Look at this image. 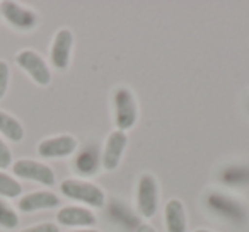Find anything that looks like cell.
Wrapping results in <instances>:
<instances>
[{"instance_id": "obj_1", "label": "cell", "mask_w": 249, "mask_h": 232, "mask_svg": "<svg viewBox=\"0 0 249 232\" xmlns=\"http://www.w3.org/2000/svg\"><path fill=\"white\" fill-rule=\"evenodd\" d=\"M60 190L70 200H77L80 203H86L94 208L104 207L106 196H104L103 190L92 183H87V181H80V179H65L60 184Z\"/></svg>"}, {"instance_id": "obj_2", "label": "cell", "mask_w": 249, "mask_h": 232, "mask_svg": "<svg viewBox=\"0 0 249 232\" xmlns=\"http://www.w3.org/2000/svg\"><path fill=\"white\" fill-rule=\"evenodd\" d=\"M114 122L120 132H126L135 125L137 103L130 89H118L114 94Z\"/></svg>"}, {"instance_id": "obj_3", "label": "cell", "mask_w": 249, "mask_h": 232, "mask_svg": "<svg viewBox=\"0 0 249 232\" xmlns=\"http://www.w3.org/2000/svg\"><path fill=\"white\" fill-rule=\"evenodd\" d=\"M16 63L35 80L38 86H48L52 82V72H50L46 62L33 50H21L16 55Z\"/></svg>"}, {"instance_id": "obj_4", "label": "cell", "mask_w": 249, "mask_h": 232, "mask_svg": "<svg viewBox=\"0 0 249 232\" xmlns=\"http://www.w3.org/2000/svg\"><path fill=\"white\" fill-rule=\"evenodd\" d=\"M12 173L18 178L29 181H36L45 186H53L55 184V173L50 166L33 159H19L12 164Z\"/></svg>"}, {"instance_id": "obj_5", "label": "cell", "mask_w": 249, "mask_h": 232, "mask_svg": "<svg viewBox=\"0 0 249 232\" xmlns=\"http://www.w3.org/2000/svg\"><path fill=\"white\" fill-rule=\"evenodd\" d=\"M0 14L12 28L21 29V31H31L38 24V16L36 12L24 9L12 0H4L0 2Z\"/></svg>"}, {"instance_id": "obj_6", "label": "cell", "mask_w": 249, "mask_h": 232, "mask_svg": "<svg viewBox=\"0 0 249 232\" xmlns=\"http://www.w3.org/2000/svg\"><path fill=\"white\" fill-rule=\"evenodd\" d=\"M159 203V188L157 181L150 174H143L139 179V190H137V207L139 212L145 218L154 217Z\"/></svg>"}, {"instance_id": "obj_7", "label": "cell", "mask_w": 249, "mask_h": 232, "mask_svg": "<svg viewBox=\"0 0 249 232\" xmlns=\"http://www.w3.org/2000/svg\"><path fill=\"white\" fill-rule=\"evenodd\" d=\"M77 140L70 135H58L52 139H45L39 142L38 154L45 159H58V157H69L75 152Z\"/></svg>"}, {"instance_id": "obj_8", "label": "cell", "mask_w": 249, "mask_h": 232, "mask_svg": "<svg viewBox=\"0 0 249 232\" xmlns=\"http://www.w3.org/2000/svg\"><path fill=\"white\" fill-rule=\"evenodd\" d=\"M73 46V35L70 29H60L55 35V39L52 43V52H50V60L53 67L58 70H65L70 63V53Z\"/></svg>"}, {"instance_id": "obj_9", "label": "cell", "mask_w": 249, "mask_h": 232, "mask_svg": "<svg viewBox=\"0 0 249 232\" xmlns=\"http://www.w3.org/2000/svg\"><path fill=\"white\" fill-rule=\"evenodd\" d=\"M126 143H128V137L124 132H113L109 137H107L106 147H104L103 152V167L106 171H113L118 167L120 164V159L123 156L124 149H126Z\"/></svg>"}, {"instance_id": "obj_10", "label": "cell", "mask_w": 249, "mask_h": 232, "mask_svg": "<svg viewBox=\"0 0 249 232\" xmlns=\"http://www.w3.org/2000/svg\"><path fill=\"white\" fill-rule=\"evenodd\" d=\"M56 220L60 225L67 227H92L96 224V215L84 207H63L56 214Z\"/></svg>"}, {"instance_id": "obj_11", "label": "cell", "mask_w": 249, "mask_h": 232, "mask_svg": "<svg viewBox=\"0 0 249 232\" xmlns=\"http://www.w3.org/2000/svg\"><path fill=\"white\" fill-rule=\"evenodd\" d=\"M60 205V198L52 191H35V193L24 195L19 200L18 207L21 212H36L46 210V208H55Z\"/></svg>"}, {"instance_id": "obj_12", "label": "cell", "mask_w": 249, "mask_h": 232, "mask_svg": "<svg viewBox=\"0 0 249 232\" xmlns=\"http://www.w3.org/2000/svg\"><path fill=\"white\" fill-rule=\"evenodd\" d=\"M167 232H186V214L179 200H169L164 208Z\"/></svg>"}, {"instance_id": "obj_13", "label": "cell", "mask_w": 249, "mask_h": 232, "mask_svg": "<svg viewBox=\"0 0 249 232\" xmlns=\"http://www.w3.org/2000/svg\"><path fill=\"white\" fill-rule=\"evenodd\" d=\"M0 133L12 142H21L24 139V128L12 114L0 109Z\"/></svg>"}, {"instance_id": "obj_14", "label": "cell", "mask_w": 249, "mask_h": 232, "mask_svg": "<svg viewBox=\"0 0 249 232\" xmlns=\"http://www.w3.org/2000/svg\"><path fill=\"white\" fill-rule=\"evenodd\" d=\"M208 205H212V208H213L215 212L225 215V217L235 218V220L244 215V210H242L237 203H234L231 198H224V196H218V195H213V196L208 198Z\"/></svg>"}, {"instance_id": "obj_15", "label": "cell", "mask_w": 249, "mask_h": 232, "mask_svg": "<svg viewBox=\"0 0 249 232\" xmlns=\"http://www.w3.org/2000/svg\"><path fill=\"white\" fill-rule=\"evenodd\" d=\"M75 167L79 174L82 176H92L96 174L97 167H99V156H97L96 149H86L77 156Z\"/></svg>"}, {"instance_id": "obj_16", "label": "cell", "mask_w": 249, "mask_h": 232, "mask_svg": "<svg viewBox=\"0 0 249 232\" xmlns=\"http://www.w3.org/2000/svg\"><path fill=\"white\" fill-rule=\"evenodd\" d=\"M22 193V186L18 179L0 171V196L4 198H18Z\"/></svg>"}, {"instance_id": "obj_17", "label": "cell", "mask_w": 249, "mask_h": 232, "mask_svg": "<svg viewBox=\"0 0 249 232\" xmlns=\"http://www.w3.org/2000/svg\"><path fill=\"white\" fill-rule=\"evenodd\" d=\"M19 225V215L12 207L0 200V227L2 229H16Z\"/></svg>"}, {"instance_id": "obj_18", "label": "cell", "mask_w": 249, "mask_h": 232, "mask_svg": "<svg viewBox=\"0 0 249 232\" xmlns=\"http://www.w3.org/2000/svg\"><path fill=\"white\" fill-rule=\"evenodd\" d=\"M9 80H11V69H9L7 62L0 60V99L7 92Z\"/></svg>"}, {"instance_id": "obj_19", "label": "cell", "mask_w": 249, "mask_h": 232, "mask_svg": "<svg viewBox=\"0 0 249 232\" xmlns=\"http://www.w3.org/2000/svg\"><path fill=\"white\" fill-rule=\"evenodd\" d=\"M11 166H12V152L7 143L0 139V171L7 169Z\"/></svg>"}, {"instance_id": "obj_20", "label": "cell", "mask_w": 249, "mask_h": 232, "mask_svg": "<svg viewBox=\"0 0 249 232\" xmlns=\"http://www.w3.org/2000/svg\"><path fill=\"white\" fill-rule=\"evenodd\" d=\"M21 232H60V229L55 224H52V222H45V224L31 225L28 229H22Z\"/></svg>"}, {"instance_id": "obj_21", "label": "cell", "mask_w": 249, "mask_h": 232, "mask_svg": "<svg viewBox=\"0 0 249 232\" xmlns=\"http://www.w3.org/2000/svg\"><path fill=\"white\" fill-rule=\"evenodd\" d=\"M137 232H156V231H154V229L150 227V225L142 224V225H139V227H137Z\"/></svg>"}, {"instance_id": "obj_22", "label": "cell", "mask_w": 249, "mask_h": 232, "mask_svg": "<svg viewBox=\"0 0 249 232\" xmlns=\"http://www.w3.org/2000/svg\"><path fill=\"white\" fill-rule=\"evenodd\" d=\"M70 232H99L96 229H82V231H70Z\"/></svg>"}, {"instance_id": "obj_23", "label": "cell", "mask_w": 249, "mask_h": 232, "mask_svg": "<svg viewBox=\"0 0 249 232\" xmlns=\"http://www.w3.org/2000/svg\"><path fill=\"white\" fill-rule=\"evenodd\" d=\"M195 232H210V231H205V229H198V231H195Z\"/></svg>"}]
</instances>
